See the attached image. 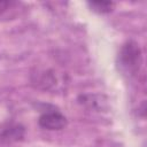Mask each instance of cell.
<instances>
[{"label": "cell", "instance_id": "3", "mask_svg": "<svg viewBox=\"0 0 147 147\" xmlns=\"http://www.w3.org/2000/svg\"><path fill=\"white\" fill-rule=\"evenodd\" d=\"M87 5L91 7V9L93 11H96L99 14L110 13L115 6V3L110 2V1H90V2H87Z\"/></svg>", "mask_w": 147, "mask_h": 147}, {"label": "cell", "instance_id": "2", "mask_svg": "<svg viewBox=\"0 0 147 147\" xmlns=\"http://www.w3.org/2000/svg\"><path fill=\"white\" fill-rule=\"evenodd\" d=\"M39 125L42 129L49 131H59L65 127L67 118L57 110H49L40 115L39 117Z\"/></svg>", "mask_w": 147, "mask_h": 147}, {"label": "cell", "instance_id": "4", "mask_svg": "<svg viewBox=\"0 0 147 147\" xmlns=\"http://www.w3.org/2000/svg\"><path fill=\"white\" fill-rule=\"evenodd\" d=\"M11 2H8V1H0V13L5 11L8 7H10Z\"/></svg>", "mask_w": 147, "mask_h": 147}, {"label": "cell", "instance_id": "1", "mask_svg": "<svg viewBox=\"0 0 147 147\" xmlns=\"http://www.w3.org/2000/svg\"><path fill=\"white\" fill-rule=\"evenodd\" d=\"M118 63L124 74L129 76L137 74L141 64V51L139 45L134 41L125 42L118 54Z\"/></svg>", "mask_w": 147, "mask_h": 147}]
</instances>
